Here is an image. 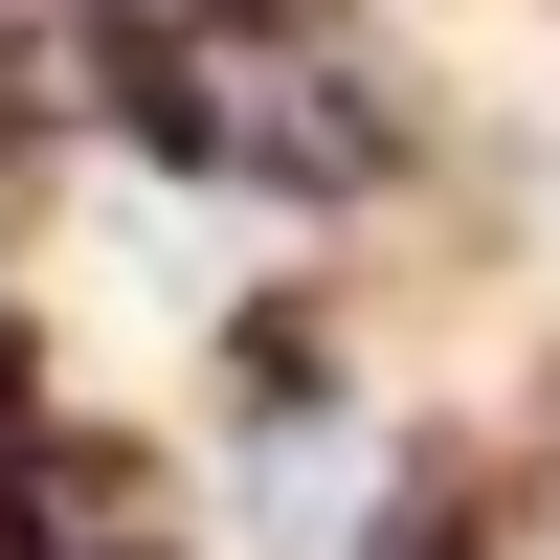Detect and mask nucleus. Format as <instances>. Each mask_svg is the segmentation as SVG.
I'll return each mask as SVG.
<instances>
[{"instance_id": "f257e3e1", "label": "nucleus", "mask_w": 560, "mask_h": 560, "mask_svg": "<svg viewBox=\"0 0 560 560\" xmlns=\"http://www.w3.org/2000/svg\"><path fill=\"white\" fill-rule=\"evenodd\" d=\"M0 359L68 382V135H0Z\"/></svg>"}]
</instances>
